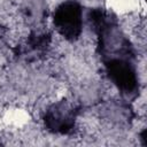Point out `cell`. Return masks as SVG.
Here are the masks:
<instances>
[{
  "label": "cell",
  "instance_id": "obj_1",
  "mask_svg": "<svg viewBox=\"0 0 147 147\" xmlns=\"http://www.w3.org/2000/svg\"><path fill=\"white\" fill-rule=\"evenodd\" d=\"M87 20L98 37V52L102 61L113 57L134 59V49L114 14L103 8H93L88 11Z\"/></svg>",
  "mask_w": 147,
  "mask_h": 147
},
{
  "label": "cell",
  "instance_id": "obj_2",
  "mask_svg": "<svg viewBox=\"0 0 147 147\" xmlns=\"http://www.w3.org/2000/svg\"><path fill=\"white\" fill-rule=\"evenodd\" d=\"M102 63L107 77L123 96L132 99L139 93V78L133 60L113 57L103 60Z\"/></svg>",
  "mask_w": 147,
  "mask_h": 147
},
{
  "label": "cell",
  "instance_id": "obj_3",
  "mask_svg": "<svg viewBox=\"0 0 147 147\" xmlns=\"http://www.w3.org/2000/svg\"><path fill=\"white\" fill-rule=\"evenodd\" d=\"M55 30L68 41H76L83 31V8L76 0L61 2L53 13Z\"/></svg>",
  "mask_w": 147,
  "mask_h": 147
},
{
  "label": "cell",
  "instance_id": "obj_4",
  "mask_svg": "<svg viewBox=\"0 0 147 147\" xmlns=\"http://www.w3.org/2000/svg\"><path fill=\"white\" fill-rule=\"evenodd\" d=\"M77 108L68 100H60L51 105L44 113L42 121L47 131L54 134H69L74 131Z\"/></svg>",
  "mask_w": 147,
  "mask_h": 147
},
{
  "label": "cell",
  "instance_id": "obj_5",
  "mask_svg": "<svg viewBox=\"0 0 147 147\" xmlns=\"http://www.w3.org/2000/svg\"><path fill=\"white\" fill-rule=\"evenodd\" d=\"M51 39L52 38L48 32L40 31L39 29L32 30L25 44L23 45L20 55H23L25 57H33V59L44 55L51 45Z\"/></svg>",
  "mask_w": 147,
  "mask_h": 147
},
{
  "label": "cell",
  "instance_id": "obj_6",
  "mask_svg": "<svg viewBox=\"0 0 147 147\" xmlns=\"http://www.w3.org/2000/svg\"><path fill=\"white\" fill-rule=\"evenodd\" d=\"M21 10L26 24L34 30L44 24L47 16V6L44 0H24Z\"/></svg>",
  "mask_w": 147,
  "mask_h": 147
},
{
  "label": "cell",
  "instance_id": "obj_7",
  "mask_svg": "<svg viewBox=\"0 0 147 147\" xmlns=\"http://www.w3.org/2000/svg\"><path fill=\"white\" fill-rule=\"evenodd\" d=\"M140 140L144 146H147V130L146 129H144L142 132L140 133Z\"/></svg>",
  "mask_w": 147,
  "mask_h": 147
}]
</instances>
